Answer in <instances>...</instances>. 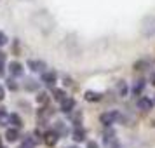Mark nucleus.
Masks as SVG:
<instances>
[{
  "instance_id": "obj_18",
  "label": "nucleus",
  "mask_w": 155,
  "mask_h": 148,
  "mask_svg": "<svg viewBox=\"0 0 155 148\" xmlns=\"http://www.w3.org/2000/svg\"><path fill=\"white\" fill-rule=\"evenodd\" d=\"M11 124H12L14 127H21V126H23L21 117H19L18 113H11Z\"/></svg>"
},
{
  "instance_id": "obj_22",
  "label": "nucleus",
  "mask_w": 155,
  "mask_h": 148,
  "mask_svg": "<svg viewBox=\"0 0 155 148\" xmlns=\"http://www.w3.org/2000/svg\"><path fill=\"white\" fill-rule=\"evenodd\" d=\"M119 94H120V96H126V94H127L126 82H119Z\"/></svg>"
},
{
  "instance_id": "obj_17",
  "label": "nucleus",
  "mask_w": 155,
  "mask_h": 148,
  "mask_svg": "<svg viewBox=\"0 0 155 148\" xmlns=\"http://www.w3.org/2000/svg\"><path fill=\"white\" fill-rule=\"evenodd\" d=\"M52 96H54L56 101H63V99H66V92H64L63 89H54V91H52Z\"/></svg>"
},
{
  "instance_id": "obj_3",
  "label": "nucleus",
  "mask_w": 155,
  "mask_h": 148,
  "mask_svg": "<svg viewBox=\"0 0 155 148\" xmlns=\"http://www.w3.org/2000/svg\"><path fill=\"white\" fill-rule=\"evenodd\" d=\"M99 120H101L103 126L108 127V126H112V124H115L117 120H122V115L119 112H105V113H101Z\"/></svg>"
},
{
  "instance_id": "obj_12",
  "label": "nucleus",
  "mask_w": 155,
  "mask_h": 148,
  "mask_svg": "<svg viewBox=\"0 0 155 148\" xmlns=\"http://www.w3.org/2000/svg\"><path fill=\"white\" fill-rule=\"evenodd\" d=\"M71 138H73V141H77V143H82V141L85 140V131L82 127L77 126L73 129V133H71Z\"/></svg>"
},
{
  "instance_id": "obj_1",
  "label": "nucleus",
  "mask_w": 155,
  "mask_h": 148,
  "mask_svg": "<svg viewBox=\"0 0 155 148\" xmlns=\"http://www.w3.org/2000/svg\"><path fill=\"white\" fill-rule=\"evenodd\" d=\"M33 23H35V26L38 30H42L44 33H49L52 31L54 28V19H52V16L49 12H45V11H40V12H37L33 16Z\"/></svg>"
},
{
  "instance_id": "obj_9",
  "label": "nucleus",
  "mask_w": 155,
  "mask_h": 148,
  "mask_svg": "<svg viewBox=\"0 0 155 148\" xmlns=\"http://www.w3.org/2000/svg\"><path fill=\"white\" fill-rule=\"evenodd\" d=\"M75 108V99L73 98H66L61 101V112L63 113H71Z\"/></svg>"
},
{
  "instance_id": "obj_24",
  "label": "nucleus",
  "mask_w": 155,
  "mask_h": 148,
  "mask_svg": "<svg viewBox=\"0 0 155 148\" xmlns=\"http://www.w3.org/2000/svg\"><path fill=\"white\" fill-rule=\"evenodd\" d=\"M71 120H73V124H75V126H78V124L82 122V113H75V115L71 117Z\"/></svg>"
},
{
  "instance_id": "obj_21",
  "label": "nucleus",
  "mask_w": 155,
  "mask_h": 148,
  "mask_svg": "<svg viewBox=\"0 0 155 148\" xmlns=\"http://www.w3.org/2000/svg\"><path fill=\"white\" fill-rule=\"evenodd\" d=\"M7 89L9 91H18V84L14 78H7Z\"/></svg>"
},
{
  "instance_id": "obj_19",
  "label": "nucleus",
  "mask_w": 155,
  "mask_h": 148,
  "mask_svg": "<svg viewBox=\"0 0 155 148\" xmlns=\"http://www.w3.org/2000/svg\"><path fill=\"white\" fill-rule=\"evenodd\" d=\"M35 99H37V103H38V105H47L49 96H47V92H38Z\"/></svg>"
},
{
  "instance_id": "obj_28",
  "label": "nucleus",
  "mask_w": 155,
  "mask_h": 148,
  "mask_svg": "<svg viewBox=\"0 0 155 148\" xmlns=\"http://www.w3.org/2000/svg\"><path fill=\"white\" fill-rule=\"evenodd\" d=\"M4 73H5V70H4V64H0V77H4Z\"/></svg>"
},
{
  "instance_id": "obj_20",
  "label": "nucleus",
  "mask_w": 155,
  "mask_h": 148,
  "mask_svg": "<svg viewBox=\"0 0 155 148\" xmlns=\"http://www.w3.org/2000/svg\"><path fill=\"white\" fill-rule=\"evenodd\" d=\"M148 64H150V61H145V59H141V61H138V63L134 64V68H136V70H145Z\"/></svg>"
},
{
  "instance_id": "obj_11",
  "label": "nucleus",
  "mask_w": 155,
  "mask_h": 148,
  "mask_svg": "<svg viewBox=\"0 0 155 148\" xmlns=\"http://www.w3.org/2000/svg\"><path fill=\"white\" fill-rule=\"evenodd\" d=\"M9 71H11L12 77H21L23 75V64L18 63V61H12V63L9 64Z\"/></svg>"
},
{
  "instance_id": "obj_10",
  "label": "nucleus",
  "mask_w": 155,
  "mask_h": 148,
  "mask_svg": "<svg viewBox=\"0 0 155 148\" xmlns=\"http://www.w3.org/2000/svg\"><path fill=\"white\" fill-rule=\"evenodd\" d=\"M138 108L143 110V112H150L152 108H153V101L148 98H140L138 99Z\"/></svg>"
},
{
  "instance_id": "obj_23",
  "label": "nucleus",
  "mask_w": 155,
  "mask_h": 148,
  "mask_svg": "<svg viewBox=\"0 0 155 148\" xmlns=\"http://www.w3.org/2000/svg\"><path fill=\"white\" fill-rule=\"evenodd\" d=\"M7 42H9V37L5 35L4 31H0V47H4V45H5Z\"/></svg>"
},
{
  "instance_id": "obj_14",
  "label": "nucleus",
  "mask_w": 155,
  "mask_h": 148,
  "mask_svg": "<svg viewBox=\"0 0 155 148\" xmlns=\"http://www.w3.org/2000/svg\"><path fill=\"white\" fill-rule=\"evenodd\" d=\"M54 131H56L59 136H66V134H68V127L64 126V122L58 120L56 124H54Z\"/></svg>"
},
{
  "instance_id": "obj_29",
  "label": "nucleus",
  "mask_w": 155,
  "mask_h": 148,
  "mask_svg": "<svg viewBox=\"0 0 155 148\" xmlns=\"http://www.w3.org/2000/svg\"><path fill=\"white\" fill-rule=\"evenodd\" d=\"M19 148H33V146H30V145H26V143H23V145H21Z\"/></svg>"
},
{
  "instance_id": "obj_13",
  "label": "nucleus",
  "mask_w": 155,
  "mask_h": 148,
  "mask_svg": "<svg viewBox=\"0 0 155 148\" xmlns=\"http://www.w3.org/2000/svg\"><path fill=\"white\" fill-rule=\"evenodd\" d=\"M11 124V113L5 112V108H0V126H9Z\"/></svg>"
},
{
  "instance_id": "obj_33",
  "label": "nucleus",
  "mask_w": 155,
  "mask_h": 148,
  "mask_svg": "<svg viewBox=\"0 0 155 148\" xmlns=\"http://www.w3.org/2000/svg\"><path fill=\"white\" fill-rule=\"evenodd\" d=\"M2 148H4V146H2Z\"/></svg>"
},
{
  "instance_id": "obj_16",
  "label": "nucleus",
  "mask_w": 155,
  "mask_h": 148,
  "mask_svg": "<svg viewBox=\"0 0 155 148\" xmlns=\"http://www.w3.org/2000/svg\"><path fill=\"white\" fill-rule=\"evenodd\" d=\"M143 89H145V80H138V82L134 84V87H133V92L136 94V96H140L141 92H143Z\"/></svg>"
},
{
  "instance_id": "obj_4",
  "label": "nucleus",
  "mask_w": 155,
  "mask_h": 148,
  "mask_svg": "<svg viewBox=\"0 0 155 148\" xmlns=\"http://www.w3.org/2000/svg\"><path fill=\"white\" fill-rule=\"evenodd\" d=\"M42 140H44V143L47 145V146H56V143H58V140H59V134L56 133V131H47V133L42 136Z\"/></svg>"
},
{
  "instance_id": "obj_5",
  "label": "nucleus",
  "mask_w": 155,
  "mask_h": 148,
  "mask_svg": "<svg viewBox=\"0 0 155 148\" xmlns=\"http://www.w3.org/2000/svg\"><path fill=\"white\" fill-rule=\"evenodd\" d=\"M28 68L31 71H38V73H44L45 71V63L42 59H28Z\"/></svg>"
},
{
  "instance_id": "obj_27",
  "label": "nucleus",
  "mask_w": 155,
  "mask_h": 148,
  "mask_svg": "<svg viewBox=\"0 0 155 148\" xmlns=\"http://www.w3.org/2000/svg\"><path fill=\"white\" fill-rule=\"evenodd\" d=\"M87 148H99V146H98L96 141H89V143H87Z\"/></svg>"
},
{
  "instance_id": "obj_6",
  "label": "nucleus",
  "mask_w": 155,
  "mask_h": 148,
  "mask_svg": "<svg viewBox=\"0 0 155 148\" xmlns=\"http://www.w3.org/2000/svg\"><path fill=\"white\" fill-rule=\"evenodd\" d=\"M42 82L45 85L52 87V85L58 82V73H56V71H44V73H42Z\"/></svg>"
},
{
  "instance_id": "obj_26",
  "label": "nucleus",
  "mask_w": 155,
  "mask_h": 148,
  "mask_svg": "<svg viewBox=\"0 0 155 148\" xmlns=\"http://www.w3.org/2000/svg\"><path fill=\"white\" fill-rule=\"evenodd\" d=\"M4 98H5V89L0 85V101H4Z\"/></svg>"
},
{
  "instance_id": "obj_7",
  "label": "nucleus",
  "mask_w": 155,
  "mask_h": 148,
  "mask_svg": "<svg viewBox=\"0 0 155 148\" xmlns=\"http://www.w3.org/2000/svg\"><path fill=\"white\" fill-rule=\"evenodd\" d=\"M5 140L9 143H14V141L19 140V127H9L5 131Z\"/></svg>"
},
{
  "instance_id": "obj_32",
  "label": "nucleus",
  "mask_w": 155,
  "mask_h": 148,
  "mask_svg": "<svg viewBox=\"0 0 155 148\" xmlns=\"http://www.w3.org/2000/svg\"><path fill=\"white\" fill-rule=\"evenodd\" d=\"M71 148H77V146H71Z\"/></svg>"
},
{
  "instance_id": "obj_30",
  "label": "nucleus",
  "mask_w": 155,
  "mask_h": 148,
  "mask_svg": "<svg viewBox=\"0 0 155 148\" xmlns=\"http://www.w3.org/2000/svg\"><path fill=\"white\" fill-rule=\"evenodd\" d=\"M152 84L155 85V73H153V75H152Z\"/></svg>"
},
{
  "instance_id": "obj_8",
  "label": "nucleus",
  "mask_w": 155,
  "mask_h": 148,
  "mask_svg": "<svg viewBox=\"0 0 155 148\" xmlns=\"http://www.w3.org/2000/svg\"><path fill=\"white\" fill-rule=\"evenodd\" d=\"M101 98H103L101 92H96V91H85L84 92V99L89 101V103H98V101H101Z\"/></svg>"
},
{
  "instance_id": "obj_15",
  "label": "nucleus",
  "mask_w": 155,
  "mask_h": 148,
  "mask_svg": "<svg viewBox=\"0 0 155 148\" xmlns=\"http://www.w3.org/2000/svg\"><path fill=\"white\" fill-rule=\"evenodd\" d=\"M25 89L26 91H37L38 89V82L33 78H25Z\"/></svg>"
},
{
  "instance_id": "obj_2",
  "label": "nucleus",
  "mask_w": 155,
  "mask_h": 148,
  "mask_svg": "<svg viewBox=\"0 0 155 148\" xmlns=\"http://www.w3.org/2000/svg\"><path fill=\"white\" fill-rule=\"evenodd\" d=\"M140 31L143 37H155V16H145L141 19V25H140Z\"/></svg>"
},
{
  "instance_id": "obj_31",
  "label": "nucleus",
  "mask_w": 155,
  "mask_h": 148,
  "mask_svg": "<svg viewBox=\"0 0 155 148\" xmlns=\"http://www.w3.org/2000/svg\"><path fill=\"white\" fill-rule=\"evenodd\" d=\"M0 148H2V136H0Z\"/></svg>"
},
{
  "instance_id": "obj_25",
  "label": "nucleus",
  "mask_w": 155,
  "mask_h": 148,
  "mask_svg": "<svg viewBox=\"0 0 155 148\" xmlns=\"http://www.w3.org/2000/svg\"><path fill=\"white\" fill-rule=\"evenodd\" d=\"M4 63H5V52L0 51V64H4Z\"/></svg>"
}]
</instances>
